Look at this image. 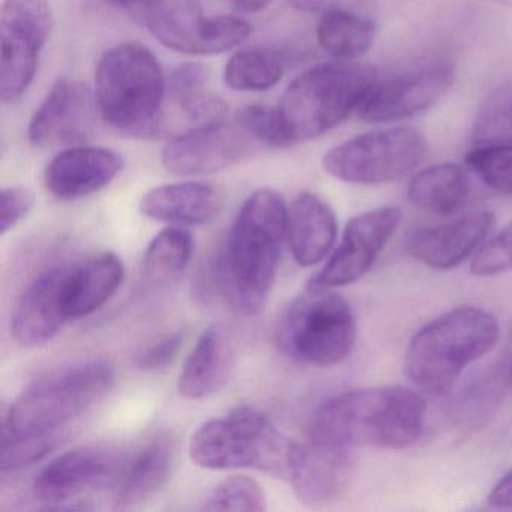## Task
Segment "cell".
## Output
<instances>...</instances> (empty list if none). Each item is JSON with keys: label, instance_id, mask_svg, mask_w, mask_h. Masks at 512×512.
I'll return each mask as SVG.
<instances>
[{"label": "cell", "instance_id": "cell-24", "mask_svg": "<svg viewBox=\"0 0 512 512\" xmlns=\"http://www.w3.org/2000/svg\"><path fill=\"white\" fill-rule=\"evenodd\" d=\"M124 278V263L110 251L68 266L64 287L68 320L82 319L100 310L118 293Z\"/></svg>", "mask_w": 512, "mask_h": 512}, {"label": "cell", "instance_id": "cell-26", "mask_svg": "<svg viewBox=\"0 0 512 512\" xmlns=\"http://www.w3.org/2000/svg\"><path fill=\"white\" fill-rule=\"evenodd\" d=\"M469 193L467 173L454 163L434 164L421 170L407 188L413 206L437 217L457 214L466 205Z\"/></svg>", "mask_w": 512, "mask_h": 512}, {"label": "cell", "instance_id": "cell-44", "mask_svg": "<svg viewBox=\"0 0 512 512\" xmlns=\"http://www.w3.org/2000/svg\"><path fill=\"white\" fill-rule=\"evenodd\" d=\"M107 4L115 5L119 8L134 7V5H140L142 0H106Z\"/></svg>", "mask_w": 512, "mask_h": 512}, {"label": "cell", "instance_id": "cell-23", "mask_svg": "<svg viewBox=\"0 0 512 512\" xmlns=\"http://www.w3.org/2000/svg\"><path fill=\"white\" fill-rule=\"evenodd\" d=\"M232 338L221 325H212L200 335L182 365L178 391L187 400H203L217 394L229 382L232 373Z\"/></svg>", "mask_w": 512, "mask_h": 512}, {"label": "cell", "instance_id": "cell-15", "mask_svg": "<svg viewBox=\"0 0 512 512\" xmlns=\"http://www.w3.org/2000/svg\"><path fill=\"white\" fill-rule=\"evenodd\" d=\"M95 110V95L85 83L58 80L29 124V142L35 148L83 145L94 133Z\"/></svg>", "mask_w": 512, "mask_h": 512}, {"label": "cell", "instance_id": "cell-3", "mask_svg": "<svg viewBox=\"0 0 512 512\" xmlns=\"http://www.w3.org/2000/svg\"><path fill=\"white\" fill-rule=\"evenodd\" d=\"M500 326L484 308L463 305L422 326L406 350L404 370L428 395L451 391L463 371L496 347Z\"/></svg>", "mask_w": 512, "mask_h": 512}, {"label": "cell", "instance_id": "cell-45", "mask_svg": "<svg viewBox=\"0 0 512 512\" xmlns=\"http://www.w3.org/2000/svg\"><path fill=\"white\" fill-rule=\"evenodd\" d=\"M505 380H508L509 385H512V346L509 350L508 362H506Z\"/></svg>", "mask_w": 512, "mask_h": 512}, {"label": "cell", "instance_id": "cell-10", "mask_svg": "<svg viewBox=\"0 0 512 512\" xmlns=\"http://www.w3.org/2000/svg\"><path fill=\"white\" fill-rule=\"evenodd\" d=\"M53 29L50 0H5L0 13V100L14 104L38 71L41 52Z\"/></svg>", "mask_w": 512, "mask_h": 512}, {"label": "cell", "instance_id": "cell-14", "mask_svg": "<svg viewBox=\"0 0 512 512\" xmlns=\"http://www.w3.org/2000/svg\"><path fill=\"white\" fill-rule=\"evenodd\" d=\"M352 448L308 436L296 443L289 482L296 499L310 508H325L343 499L353 478Z\"/></svg>", "mask_w": 512, "mask_h": 512}, {"label": "cell", "instance_id": "cell-12", "mask_svg": "<svg viewBox=\"0 0 512 512\" xmlns=\"http://www.w3.org/2000/svg\"><path fill=\"white\" fill-rule=\"evenodd\" d=\"M403 214L394 206L371 209L353 217L344 227L343 238L311 286L335 289L361 280L376 263L400 227Z\"/></svg>", "mask_w": 512, "mask_h": 512}, {"label": "cell", "instance_id": "cell-46", "mask_svg": "<svg viewBox=\"0 0 512 512\" xmlns=\"http://www.w3.org/2000/svg\"><path fill=\"white\" fill-rule=\"evenodd\" d=\"M494 4L505 5V7H512V0H491Z\"/></svg>", "mask_w": 512, "mask_h": 512}, {"label": "cell", "instance_id": "cell-1", "mask_svg": "<svg viewBox=\"0 0 512 512\" xmlns=\"http://www.w3.org/2000/svg\"><path fill=\"white\" fill-rule=\"evenodd\" d=\"M287 208L272 188L254 191L233 221L214 265L224 301L238 313H262L277 278L287 242Z\"/></svg>", "mask_w": 512, "mask_h": 512}, {"label": "cell", "instance_id": "cell-11", "mask_svg": "<svg viewBox=\"0 0 512 512\" xmlns=\"http://www.w3.org/2000/svg\"><path fill=\"white\" fill-rule=\"evenodd\" d=\"M130 455L118 446L91 443L53 458L34 481L41 502L64 503L86 491L116 487Z\"/></svg>", "mask_w": 512, "mask_h": 512}, {"label": "cell", "instance_id": "cell-30", "mask_svg": "<svg viewBox=\"0 0 512 512\" xmlns=\"http://www.w3.org/2000/svg\"><path fill=\"white\" fill-rule=\"evenodd\" d=\"M470 137L475 145L512 143V82L485 98L476 113Z\"/></svg>", "mask_w": 512, "mask_h": 512}, {"label": "cell", "instance_id": "cell-9", "mask_svg": "<svg viewBox=\"0 0 512 512\" xmlns=\"http://www.w3.org/2000/svg\"><path fill=\"white\" fill-rule=\"evenodd\" d=\"M427 143L415 128L397 127L353 137L323 155V169L338 181L382 185L409 175L424 160Z\"/></svg>", "mask_w": 512, "mask_h": 512}, {"label": "cell", "instance_id": "cell-34", "mask_svg": "<svg viewBox=\"0 0 512 512\" xmlns=\"http://www.w3.org/2000/svg\"><path fill=\"white\" fill-rule=\"evenodd\" d=\"M239 128L251 139L271 148H292L293 142L287 133L286 125L281 119L277 107L251 104L239 110L236 115Z\"/></svg>", "mask_w": 512, "mask_h": 512}, {"label": "cell", "instance_id": "cell-8", "mask_svg": "<svg viewBox=\"0 0 512 512\" xmlns=\"http://www.w3.org/2000/svg\"><path fill=\"white\" fill-rule=\"evenodd\" d=\"M277 335L284 352L296 361L328 368L349 358L358 328L346 299L334 289L308 284L284 311Z\"/></svg>", "mask_w": 512, "mask_h": 512}, {"label": "cell", "instance_id": "cell-20", "mask_svg": "<svg viewBox=\"0 0 512 512\" xmlns=\"http://www.w3.org/2000/svg\"><path fill=\"white\" fill-rule=\"evenodd\" d=\"M223 205L224 194L217 185L185 181L149 190L140 200V212L169 226L194 227L214 221Z\"/></svg>", "mask_w": 512, "mask_h": 512}, {"label": "cell", "instance_id": "cell-32", "mask_svg": "<svg viewBox=\"0 0 512 512\" xmlns=\"http://www.w3.org/2000/svg\"><path fill=\"white\" fill-rule=\"evenodd\" d=\"M205 511L262 512L266 509V494L256 479L233 475L221 481L203 503Z\"/></svg>", "mask_w": 512, "mask_h": 512}, {"label": "cell", "instance_id": "cell-41", "mask_svg": "<svg viewBox=\"0 0 512 512\" xmlns=\"http://www.w3.org/2000/svg\"><path fill=\"white\" fill-rule=\"evenodd\" d=\"M487 503L491 508L512 509V469L491 488Z\"/></svg>", "mask_w": 512, "mask_h": 512}, {"label": "cell", "instance_id": "cell-6", "mask_svg": "<svg viewBox=\"0 0 512 512\" xmlns=\"http://www.w3.org/2000/svg\"><path fill=\"white\" fill-rule=\"evenodd\" d=\"M295 446L265 413L238 406L224 418L200 425L191 436L188 451L203 469H256L289 481Z\"/></svg>", "mask_w": 512, "mask_h": 512}, {"label": "cell", "instance_id": "cell-35", "mask_svg": "<svg viewBox=\"0 0 512 512\" xmlns=\"http://www.w3.org/2000/svg\"><path fill=\"white\" fill-rule=\"evenodd\" d=\"M169 95L193 128L217 127V125L226 124L227 113H229L226 101L206 89V85L170 92Z\"/></svg>", "mask_w": 512, "mask_h": 512}, {"label": "cell", "instance_id": "cell-21", "mask_svg": "<svg viewBox=\"0 0 512 512\" xmlns=\"http://www.w3.org/2000/svg\"><path fill=\"white\" fill-rule=\"evenodd\" d=\"M178 461V440L173 434L158 433L128 457L127 466L115 487L116 503L133 508L154 499L169 484Z\"/></svg>", "mask_w": 512, "mask_h": 512}, {"label": "cell", "instance_id": "cell-42", "mask_svg": "<svg viewBox=\"0 0 512 512\" xmlns=\"http://www.w3.org/2000/svg\"><path fill=\"white\" fill-rule=\"evenodd\" d=\"M293 10L304 14H322L328 10V0H289Z\"/></svg>", "mask_w": 512, "mask_h": 512}, {"label": "cell", "instance_id": "cell-19", "mask_svg": "<svg viewBox=\"0 0 512 512\" xmlns=\"http://www.w3.org/2000/svg\"><path fill=\"white\" fill-rule=\"evenodd\" d=\"M493 226L491 212H473L449 223L416 230L410 235L407 248L422 265L449 271L476 254Z\"/></svg>", "mask_w": 512, "mask_h": 512}, {"label": "cell", "instance_id": "cell-25", "mask_svg": "<svg viewBox=\"0 0 512 512\" xmlns=\"http://www.w3.org/2000/svg\"><path fill=\"white\" fill-rule=\"evenodd\" d=\"M143 22L155 40L176 53L203 56L209 17L200 0H142Z\"/></svg>", "mask_w": 512, "mask_h": 512}, {"label": "cell", "instance_id": "cell-5", "mask_svg": "<svg viewBox=\"0 0 512 512\" xmlns=\"http://www.w3.org/2000/svg\"><path fill=\"white\" fill-rule=\"evenodd\" d=\"M376 80V68L355 61L326 62L299 74L277 107L293 145L310 142L343 124L359 109Z\"/></svg>", "mask_w": 512, "mask_h": 512}, {"label": "cell", "instance_id": "cell-22", "mask_svg": "<svg viewBox=\"0 0 512 512\" xmlns=\"http://www.w3.org/2000/svg\"><path fill=\"white\" fill-rule=\"evenodd\" d=\"M338 236L334 209L314 193H301L287 214V244L298 265L314 266L331 253Z\"/></svg>", "mask_w": 512, "mask_h": 512}, {"label": "cell", "instance_id": "cell-39", "mask_svg": "<svg viewBox=\"0 0 512 512\" xmlns=\"http://www.w3.org/2000/svg\"><path fill=\"white\" fill-rule=\"evenodd\" d=\"M34 206V196L25 187H5L0 193V235H7L20 221L25 220L26 215Z\"/></svg>", "mask_w": 512, "mask_h": 512}, {"label": "cell", "instance_id": "cell-18", "mask_svg": "<svg viewBox=\"0 0 512 512\" xmlns=\"http://www.w3.org/2000/svg\"><path fill=\"white\" fill-rule=\"evenodd\" d=\"M68 266H53L26 286L11 317V334L22 346H41L68 322L64 287Z\"/></svg>", "mask_w": 512, "mask_h": 512}, {"label": "cell", "instance_id": "cell-40", "mask_svg": "<svg viewBox=\"0 0 512 512\" xmlns=\"http://www.w3.org/2000/svg\"><path fill=\"white\" fill-rule=\"evenodd\" d=\"M209 70L200 64H187L179 67L169 80L170 92L194 88V86L208 85Z\"/></svg>", "mask_w": 512, "mask_h": 512}, {"label": "cell", "instance_id": "cell-37", "mask_svg": "<svg viewBox=\"0 0 512 512\" xmlns=\"http://www.w3.org/2000/svg\"><path fill=\"white\" fill-rule=\"evenodd\" d=\"M253 28L239 17H209L205 31L203 56L218 55L241 46L250 37Z\"/></svg>", "mask_w": 512, "mask_h": 512}, {"label": "cell", "instance_id": "cell-16", "mask_svg": "<svg viewBox=\"0 0 512 512\" xmlns=\"http://www.w3.org/2000/svg\"><path fill=\"white\" fill-rule=\"evenodd\" d=\"M250 154L247 134L224 124L191 128L173 137L161 151V164L173 175H211L241 163Z\"/></svg>", "mask_w": 512, "mask_h": 512}, {"label": "cell", "instance_id": "cell-13", "mask_svg": "<svg viewBox=\"0 0 512 512\" xmlns=\"http://www.w3.org/2000/svg\"><path fill=\"white\" fill-rule=\"evenodd\" d=\"M452 80L454 71L448 64L377 77L356 115L370 124L404 121L433 107L451 89Z\"/></svg>", "mask_w": 512, "mask_h": 512}, {"label": "cell", "instance_id": "cell-7", "mask_svg": "<svg viewBox=\"0 0 512 512\" xmlns=\"http://www.w3.org/2000/svg\"><path fill=\"white\" fill-rule=\"evenodd\" d=\"M104 359L76 362L35 380L5 413L2 434L61 433L101 400L115 383Z\"/></svg>", "mask_w": 512, "mask_h": 512}, {"label": "cell", "instance_id": "cell-28", "mask_svg": "<svg viewBox=\"0 0 512 512\" xmlns=\"http://www.w3.org/2000/svg\"><path fill=\"white\" fill-rule=\"evenodd\" d=\"M193 253L194 238L187 227H166L148 245L146 277L155 284L170 283L187 269Z\"/></svg>", "mask_w": 512, "mask_h": 512}, {"label": "cell", "instance_id": "cell-33", "mask_svg": "<svg viewBox=\"0 0 512 512\" xmlns=\"http://www.w3.org/2000/svg\"><path fill=\"white\" fill-rule=\"evenodd\" d=\"M61 433L2 434L0 469L2 473L17 472L43 460L61 443Z\"/></svg>", "mask_w": 512, "mask_h": 512}, {"label": "cell", "instance_id": "cell-17", "mask_svg": "<svg viewBox=\"0 0 512 512\" xmlns=\"http://www.w3.org/2000/svg\"><path fill=\"white\" fill-rule=\"evenodd\" d=\"M124 169V158L100 146H70L59 152L44 173V184L55 199L73 202L109 187Z\"/></svg>", "mask_w": 512, "mask_h": 512}, {"label": "cell", "instance_id": "cell-38", "mask_svg": "<svg viewBox=\"0 0 512 512\" xmlns=\"http://www.w3.org/2000/svg\"><path fill=\"white\" fill-rule=\"evenodd\" d=\"M185 332L176 331L164 335L136 356V367L143 371H158L175 361L184 346Z\"/></svg>", "mask_w": 512, "mask_h": 512}, {"label": "cell", "instance_id": "cell-29", "mask_svg": "<svg viewBox=\"0 0 512 512\" xmlns=\"http://www.w3.org/2000/svg\"><path fill=\"white\" fill-rule=\"evenodd\" d=\"M283 61L265 50L236 52L224 68V82L232 91H269L283 77Z\"/></svg>", "mask_w": 512, "mask_h": 512}, {"label": "cell", "instance_id": "cell-2", "mask_svg": "<svg viewBox=\"0 0 512 512\" xmlns=\"http://www.w3.org/2000/svg\"><path fill=\"white\" fill-rule=\"evenodd\" d=\"M427 404L418 392L388 385L341 392L320 404L310 436L349 446L406 449L424 433Z\"/></svg>", "mask_w": 512, "mask_h": 512}, {"label": "cell", "instance_id": "cell-31", "mask_svg": "<svg viewBox=\"0 0 512 512\" xmlns=\"http://www.w3.org/2000/svg\"><path fill=\"white\" fill-rule=\"evenodd\" d=\"M464 161L485 187L500 196H511L512 143L475 145Z\"/></svg>", "mask_w": 512, "mask_h": 512}, {"label": "cell", "instance_id": "cell-43", "mask_svg": "<svg viewBox=\"0 0 512 512\" xmlns=\"http://www.w3.org/2000/svg\"><path fill=\"white\" fill-rule=\"evenodd\" d=\"M232 7L239 13L254 14L266 10L272 0H229Z\"/></svg>", "mask_w": 512, "mask_h": 512}, {"label": "cell", "instance_id": "cell-27", "mask_svg": "<svg viewBox=\"0 0 512 512\" xmlns=\"http://www.w3.org/2000/svg\"><path fill=\"white\" fill-rule=\"evenodd\" d=\"M317 43L337 61H356L370 52L376 41L373 20L341 8L323 11L317 23Z\"/></svg>", "mask_w": 512, "mask_h": 512}, {"label": "cell", "instance_id": "cell-4", "mask_svg": "<svg viewBox=\"0 0 512 512\" xmlns=\"http://www.w3.org/2000/svg\"><path fill=\"white\" fill-rule=\"evenodd\" d=\"M167 82L157 56L142 44L107 50L95 70V101L101 118L121 133L151 136L163 121Z\"/></svg>", "mask_w": 512, "mask_h": 512}, {"label": "cell", "instance_id": "cell-36", "mask_svg": "<svg viewBox=\"0 0 512 512\" xmlns=\"http://www.w3.org/2000/svg\"><path fill=\"white\" fill-rule=\"evenodd\" d=\"M470 271L478 277H494L512 271V223L476 251Z\"/></svg>", "mask_w": 512, "mask_h": 512}]
</instances>
